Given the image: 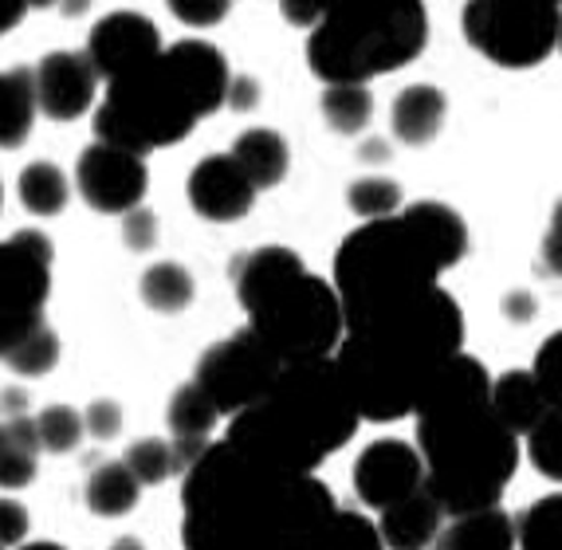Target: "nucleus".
<instances>
[{"label":"nucleus","instance_id":"23","mask_svg":"<svg viewBox=\"0 0 562 550\" xmlns=\"http://www.w3.org/2000/svg\"><path fill=\"white\" fill-rule=\"evenodd\" d=\"M487 405H492V413H496L516 437H524L535 420L554 409V405H547V397L539 393V385L531 382L527 370H512V373H504V378H492Z\"/></svg>","mask_w":562,"mask_h":550},{"label":"nucleus","instance_id":"7","mask_svg":"<svg viewBox=\"0 0 562 550\" xmlns=\"http://www.w3.org/2000/svg\"><path fill=\"white\" fill-rule=\"evenodd\" d=\"M201 122V111L169 71L161 52L150 64L106 79L103 103L94 106V142L131 149V154H154V149L178 146Z\"/></svg>","mask_w":562,"mask_h":550},{"label":"nucleus","instance_id":"44","mask_svg":"<svg viewBox=\"0 0 562 550\" xmlns=\"http://www.w3.org/2000/svg\"><path fill=\"white\" fill-rule=\"evenodd\" d=\"M131 221H126V240L134 244V248H146V244L154 240V216L150 213H138V209H131Z\"/></svg>","mask_w":562,"mask_h":550},{"label":"nucleus","instance_id":"47","mask_svg":"<svg viewBox=\"0 0 562 550\" xmlns=\"http://www.w3.org/2000/svg\"><path fill=\"white\" fill-rule=\"evenodd\" d=\"M52 4H59V0H29V9H52Z\"/></svg>","mask_w":562,"mask_h":550},{"label":"nucleus","instance_id":"45","mask_svg":"<svg viewBox=\"0 0 562 550\" xmlns=\"http://www.w3.org/2000/svg\"><path fill=\"white\" fill-rule=\"evenodd\" d=\"M29 12V0H0V32H12Z\"/></svg>","mask_w":562,"mask_h":550},{"label":"nucleus","instance_id":"34","mask_svg":"<svg viewBox=\"0 0 562 550\" xmlns=\"http://www.w3.org/2000/svg\"><path fill=\"white\" fill-rule=\"evenodd\" d=\"M122 464L131 468V476L138 480L142 487H146V484H166L169 476H178V472H181L178 457H173V445H169V440H158V437L134 440V445L126 448Z\"/></svg>","mask_w":562,"mask_h":550},{"label":"nucleus","instance_id":"36","mask_svg":"<svg viewBox=\"0 0 562 550\" xmlns=\"http://www.w3.org/2000/svg\"><path fill=\"white\" fill-rule=\"evenodd\" d=\"M56 362H59V338L47 323L32 330V335L4 358V366H9L12 373H20V378H40V373H47Z\"/></svg>","mask_w":562,"mask_h":550},{"label":"nucleus","instance_id":"3","mask_svg":"<svg viewBox=\"0 0 562 550\" xmlns=\"http://www.w3.org/2000/svg\"><path fill=\"white\" fill-rule=\"evenodd\" d=\"M464 346V315L449 291H422L402 307L342 330L335 366L362 420H402L413 413L432 366Z\"/></svg>","mask_w":562,"mask_h":550},{"label":"nucleus","instance_id":"5","mask_svg":"<svg viewBox=\"0 0 562 550\" xmlns=\"http://www.w3.org/2000/svg\"><path fill=\"white\" fill-rule=\"evenodd\" d=\"M413 448L422 452L425 492L445 507V515L499 504L519 468V437L487 402L417 413Z\"/></svg>","mask_w":562,"mask_h":550},{"label":"nucleus","instance_id":"26","mask_svg":"<svg viewBox=\"0 0 562 550\" xmlns=\"http://www.w3.org/2000/svg\"><path fill=\"white\" fill-rule=\"evenodd\" d=\"M40 445L32 417H9L0 420V487H29L36 480Z\"/></svg>","mask_w":562,"mask_h":550},{"label":"nucleus","instance_id":"38","mask_svg":"<svg viewBox=\"0 0 562 550\" xmlns=\"http://www.w3.org/2000/svg\"><path fill=\"white\" fill-rule=\"evenodd\" d=\"M527 373H531V382L539 385V393L547 397V405L559 409L562 405V335L547 338L543 350L535 355V366Z\"/></svg>","mask_w":562,"mask_h":550},{"label":"nucleus","instance_id":"25","mask_svg":"<svg viewBox=\"0 0 562 550\" xmlns=\"http://www.w3.org/2000/svg\"><path fill=\"white\" fill-rule=\"evenodd\" d=\"M142 484L131 476V468L122 460H106V464H94L91 476L83 484V504L103 519H119V515H131L138 507Z\"/></svg>","mask_w":562,"mask_h":550},{"label":"nucleus","instance_id":"9","mask_svg":"<svg viewBox=\"0 0 562 550\" xmlns=\"http://www.w3.org/2000/svg\"><path fill=\"white\" fill-rule=\"evenodd\" d=\"M464 40L507 71H527L554 56L562 0H469L460 16Z\"/></svg>","mask_w":562,"mask_h":550},{"label":"nucleus","instance_id":"28","mask_svg":"<svg viewBox=\"0 0 562 550\" xmlns=\"http://www.w3.org/2000/svg\"><path fill=\"white\" fill-rule=\"evenodd\" d=\"M138 291H142V303L150 311H158V315H181L193 303V295H198L193 276L173 260H161L154 268H146Z\"/></svg>","mask_w":562,"mask_h":550},{"label":"nucleus","instance_id":"19","mask_svg":"<svg viewBox=\"0 0 562 550\" xmlns=\"http://www.w3.org/2000/svg\"><path fill=\"white\" fill-rule=\"evenodd\" d=\"M307 263L300 260L295 248H283V244H268V248H252V252L236 256L233 263V288L240 299L244 311H252L260 299L272 295L280 283H288L291 276H300Z\"/></svg>","mask_w":562,"mask_h":550},{"label":"nucleus","instance_id":"4","mask_svg":"<svg viewBox=\"0 0 562 550\" xmlns=\"http://www.w3.org/2000/svg\"><path fill=\"white\" fill-rule=\"evenodd\" d=\"M358 409L335 358L288 362L260 402L233 413L225 445L283 476L315 472L358 433Z\"/></svg>","mask_w":562,"mask_h":550},{"label":"nucleus","instance_id":"33","mask_svg":"<svg viewBox=\"0 0 562 550\" xmlns=\"http://www.w3.org/2000/svg\"><path fill=\"white\" fill-rule=\"evenodd\" d=\"M32 429H36L40 452L64 457L83 445V413H76L71 405H47L40 417H32Z\"/></svg>","mask_w":562,"mask_h":550},{"label":"nucleus","instance_id":"35","mask_svg":"<svg viewBox=\"0 0 562 550\" xmlns=\"http://www.w3.org/2000/svg\"><path fill=\"white\" fill-rule=\"evenodd\" d=\"M524 437H527V457H531V464L539 468L547 480H562V413L551 409L547 417L535 420Z\"/></svg>","mask_w":562,"mask_h":550},{"label":"nucleus","instance_id":"30","mask_svg":"<svg viewBox=\"0 0 562 550\" xmlns=\"http://www.w3.org/2000/svg\"><path fill=\"white\" fill-rule=\"evenodd\" d=\"M519 550H562V495L535 500L512 519Z\"/></svg>","mask_w":562,"mask_h":550},{"label":"nucleus","instance_id":"27","mask_svg":"<svg viewBox=\"0 0 562 550\" xmlns=\"http://www.w3.org/2000/svg\"><path fill=\"white\" fill-rule=\"evenodd\" d=\"M20 205L32 216H59L71 201V181L56 161H32L16 181Z\"/></svg>","mask_w":562,"mask_h":550},{"label":"nucleus","instance_id":"41","mask_svg":"<svg viewBox=\"0 0 562 550\" xmlns=\"http://www.w3.org/2000/svg\"><path fill=\"white\" fill-rule=\"evenodd\" d=\"M44 323H47L44 311H36V315H0V362H4L32 330L44 327Z\"/></svg>","mask_w":562,"mask_h":550},{"label":"nucleus","instance_id":"13","mask_svg":"<svg viewBox=\"0 0 562 550\" xmlns=\"http://www.w3.org/2000/svg\"><path fill=\"white\" fill-rule=\"evenodd\" d=\"M161 52V32L150 16L142 12H111L91 29L87 36V52L94 75L99 79H119V75L134 71V67L150 64Z\"/></svg>","mask_w":562,"mask_h":550},{"label":"nucleus","instance_id":"15","mask_svg":"<svg viewBox=\"0 0 562 550\" xmlns=\"http://www.w3.org/2000/svg\"><path fill=\"white\" fill-rule=\"evenodd\" d=\"M36 106L52 122H76L94 106L99 75L83 52H52L32 67Z\"/></svg>","mask_w":562,"mask_h":550},{"label":"nucleus","instance_id":"16","mask_svg":"<svg viewBox=\"0 0 562 550\" xmlns=\"http://www.w3.org/2000/svg\"><path fill=\"white\" fill-rule=\"evenodd\" d=\"M186 193L193 213L213 224L240 221L256 205V186L244 178V169L228 154H209L205 161H198L193 173H189Z\"/></svg>","mask_w":562,"mask_h":550},{"label":"nucleus","instance_id":"42","mask_svg":"<svg viewBox=\"0 0 562 550\" xmlns=\"http://www.w3.org/2000/svg\"><path fill=\"white\" fill-rule=\"evenodd\" d=\"M122 429V409L114 402H94L83 413V433H91L94 440H111Z\"/></svg>","mask_w":562,"mask_h":550},{"label":"nucleus","instance_id":"21","mask_svg":"<svg viewBox=\"0 0 562 550\" xmlns=\"http://www.w3.org/2000/svg\"><path fill=\"white\" fill-rule=\"evenodd\" d=\"M228 158L244 169V178L252 181L256 193L260 189H276L291 169V149L283 142V134L268 131V126H256V131H244L240 138L233 142Z\"/></svg>","mask_w":562,"mask_h":550},{"label":"nucleus","instance_id":"11","mask_svg":"<svg viewBox=\"0 0 562 550\" xmlns=\"http://www.w3.org/2000/svg\"><path fill=\"white\" fill-rule=\"evenodd\" d=\"M146 186H150V169H146L142 154L106 146V142H91L79 154L76 189L94 213H131V209L142 205Z\"/></svg>","mask_w":562,"mask_h":550},{"label":"nucleus","instance_id":"32","mask_svg":"<svg viewBox=\"0 0 562 550\" xmlns=\"http://www.w3.org/2000/svg\"><path fill=\"white\" fill-rule=\"evenodd\" d=\"M323 119L330 131L338 134H358L374 119V94L362 83H335L323 91Z\"/></svg>","mask_w":562,"mask_h":550},{"label":"nucleus","instance_id":"2","mask_svg":"<svg viewBox=\"0 0 562 550\" xmlns=\"http://www.w3.org/2000/svg\"><path fill=\"white\" fill-rule=\"evenodd\" d=\"M469 252V228L445 201H417L390 216L358 224L335 252V288L342 327L402 307L437 288Z\"/></svg>","mask_w":562,"mask_h":550},{"label":"nucleus","instance_id":"24","mask_svg":"<svg viewBox=\"0 0 562 550\" xmlns=\"http://www.w3.org/2000/svg\"><path fill=\"white\" fill-rule=\"evenodd\" d=\"M36 87H32V67H12L0 71V149H16L29 142L36 126Z\"/></svg>","mask_w":562,"mask_h":550},{"label":"nucleus","instance_id":"37","mask_svg":"<svg viewBox=\"0 0 562 550\" xmlns=\"http://www.w3.org/2000/svg\"><path fill=\"white\" fill-rule=\"evenodd\" d=\"M347 201L362 221H378V216H390L402 209V189L390 178H362L350 186Z\"/></svg>","mask_w":562,"mask_h":550},{"label":"nucleus","instance_id":"8","mask_svg":"<svg viewBox=\"0 0 562 550\" xmlns=\"http://www.w3.org/2000/svg\"><path fill=\"white\" fill-rule=\"evenodd\" d=\"M248 330L288 366L330 358L347 327H342L335 288L323 276L303 268L300 276H291L288 283H280L272 295L248 311Z\"/></svg>","mask_w":562,"mask_h":550},{"label":"nucleus","instance_id":"48","mask_svg":"<svg viewBox=\"0 0 562 550\" xmlns=\"http://www.w3.org/2000/svg\"><path fill=\"white\" fill-rule=\"evenodd\" d=\"M111 550H142L138 542H119V547H111Z\"/></svg>","mask_w":562,"mask_h":550},{"label":"nucleus","instance_id":"46","mask_svg":"<svg viewBox=\"0 0 562 550\" xmlns=\"http://www.w3.org/2000/svg\"><path fill=\"white\" fill-rule=\"evenodd\" d=\"M20 550H67L59 542H20Z\"/></svg>","mask_w":562,"mask_h":550},{"label":"nucleus","instance_id":"40","mask_svg":"<svg viewBox=\"0 0 562 550\" xmlns=\"http://www.w3.org/2000/svg\"><path fill=\"white\" fill-rule=\"evenodd\" d=\"M29 507L16 504V500H4L0 495V550H9V547H20V542L29 539Z\"/></svg>","mask_w":562,"mask_h":550},{"label":"nucleus","instance_id":"43","mask_svg":"<svg viewBox=\"0 0 562 550\" xmlns=\"http://www.w3.org/2000/svg\"><path fill=\"white\" fill-rule=\"evenodd\" d=\"M330 4H338V0H280L283 16H288L291 24H300V29H311Z\"/></svg>","mask_w":562,"mask_h":550},{"label":"nucleus","instance_id":"29","mask_svg":"<svg viewBox=\"0 0 562 550\" xmlns=\"http://www.w3.org/2000/svg\"><path fill=\"white\" fill-rule=\"evenodd\" d=\"M303 550H385V547H382L378 527L366 519V515L335 507V512L319 523V531L311 535Z\"/></svg>","mask_w":562,"mask_h":550},{"label":"nucleus","instance_id":"12","mask_svg":"<svg viewBox=\"0 0 562 550\" xmlns=\"http://www.w3.org/2000/svg\"><path fill=\"white\" fill-rule=\"evenodd\" d=\"M52 295V240L36 228L0 240V315H36Z\"/></svg>","mask_w":562,"mask_h":550},{"label":"nucleus","instance_id":"22","mask_svg":"<svg viewBox=\"0 0 562 550\" xmlns=\"http://www.w3.org/2000/svg\"><path fill=\"white\" fill-rule=\"evenodd\" d=\"M445 114H449V103L445 94L429 83H413L405 87L394 99V111H390V122H394V138L405 142V146H425L441 134Z\"/></svg>","mask_w":562,"mask_h":550},{"label":"nucleus","instance_id":"31","mask_svg":"<svg viewBox=\"0 0 562 550\" xmlns=\"http://www.w3.org/2000/svg\"><path fill=\"white\" fill-rule=\"evenodd\" d=\"M166 420H169V433L173 437H186V440H205L209 433L216 429V420H221V413H216V405L205 397V390L201 385H181L173 397H169V409H166Z\"/></svg>","mask_w":562,"mask_h":550},{"label":"nucleus","instance_id":"14","mask_svg":"<svg viewBox=\"0 0 562 550\" xmlns=\"http://www.w3.org/2000/svg\"><path fill=\"white\" fill-rule=\"evenodd\" d=\"M425 484V464L422 452L409 440H374L362 448V457L355 464V492L362 504L370 507H390L405 495H413Z\"/></svg>","mask_w":562,"mask_h":550},{"label":"nucleus","instance_id":"6","mask_svg":"<svg viewBox=\"0 0 562 550\" xmlns=\"http://www.w3.org/2000/svg\"><path fill=\"white\" fill-rule=\"evenodd\" d=\"M429 44L425 0H338L311 24L307 64L323 83H370Z\"/></svg>","mask_w":562,"mask_h":550},{"label":"nucleus","instance_id":"39","mask_svg":"<svg viewBox=\"0 0 562 550\" xmlns=\"http://www.w3.org/2000/svg\"><path fill=\"white\" fill-rule=\"evenodd\" d=\"M186 29H213L233 12V0H166Z\"/></svg>","mask_w":562,"mask_h":550},{"label":"nucleus","instance_id":"20","mask_svg":"<svg viewBox=\"0 0 562 550\" xmlns=\"http://www.w3.org/2000/svg\"><path fill=\"white\" fill-rule=\"evenodd\" d=\"M429 550H516V527L499 504L445 515Z\"/></svg>","mask_w":562,"mask_h":550},{"label":"nucleus","instance_id":"1","mask_svg":"<svg viewBox=\"0 0 562 550\" xmlns=\"http://www.w3.org/2000/svg\"><path fill=\"white\" fill-rule=\"evenodd\" d=\"M181 476L186 550H303L338 507L319 476H283L225 440L201 448Z\"/></svg>","mask_w":562,"mask_h":550},{"label":"nucleus","instance_id":"18","mask_svg":"<svg viewBox=\"0 0 562 550\" xmlns=\"http://www.w3.org/2000/svg\"><path fill=\"white\" fill-rule=\"evenodd\" d=\"M445 523V507L425 492V484L397 504L382 507V519L374 523L385 550H429Z\"/></svg>","mask_w":562,"mask_h":550},{"label":"nucleus","instance_id":"17","mask_svg":"<svg viewBox=\"0 0 562 550\" xmlns=\"http://www.w3.org/2000/svg\"><path fill=\"white\" fill-rule=\"evenodd\" d=\"M161 59L169 64V71L178 75V83L186 87L201 119H209V114L228 103L233 71H228L225 52L216 44H209V40H178V44L161 47Z\"/></svg>","mask_w":562,"mask_h":550},{"label":"nucleus","instance_id":"10","mask_svg":"<svg viewBox=\"0 0 562 550\" xmlns=\"http://www.w3.org/2000/svg\"><path fill=\"white\" fill-rule=\"evenodd\" d=\"M280 370H283L280 358H276L252 330L244 327V330H236V335L213 343L205 355H201L193 385L205 390V397L216 405L221 417H225V413L233 417L244 405L260 402L263 393L272 390Z\"/></svg>","mask_w":562,"mask_h":550}]
</instances>
